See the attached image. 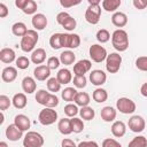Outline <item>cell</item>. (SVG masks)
Here are the masks:
<instances>
[{
    "label": "cell",
    "instance_id": "cell-1",
    "mask_svg": "<svg viewBox=\"0 0 147 147\" xmlns=\"http://www.w3.org/2000/svg\"><path fill=\"white\" fill-rule=\"evenodd\" d=\"M111 45L118 52H124L129 48V34L123 29H117L111 34Z\"/></svg>",
    "mask_w": 147,
    "mask_h": 147
},
{
    "label": "cell",
    "instance_id": "cell-2",
    "mask_svg": "<svg viewBox=\"0 0 147 147\" xmlns=\"http://www.w3.org/2000/svg\"><path fill=\"white\" fill-rule=\"evenodd\" d=\"M38 40H39V36L37 33V30H28V32L21 39V44H20L21 49L25 53L33 51Z\"/></svg>",
    "mask_w": 147,
    "mask_h": 147
},
{
    "label": "cell",
    "instance_id": "cell-3",
    "mask_svg": "<svg viewBox=\"0 0 147 147\" xmlns=\"http://www.w3.org/2000/svg\"><path fill=\"white\" fill-rule=\"evenodd\" d=\"M38 121L41 125H52L57 121V113L54 110V108L51 107H45L44 109L40 110L38 115Z\"/></svg>",
    "mask_w": 147,
    "mask_h": 147
},
{
    "label": "cell",
    "instance_id": "cell-4",
    "mask_svg": "<svg viewBox=\"0 0 147 147\" xmlns=\"http://www.w3.org/2000/svg\"><path fill=\"white\" fill-rule=\"evenodd\" d=\"M44 145V137L36 132V131H29L23 139V146L24 147H41Z\"/></svg>",
    "mask_w": 147,
    "mask_h": 147
},
{
    "label": "cell",
    "instance_id": "cell-5",
    "mask_svg": "<svg viewBox=\"0 0 147 147\" xmlns=\"http://www.w3.org/2000/svg\"><path fill=\"white\" fill-rule=\"evenodd\" d=\"M122 64V56L118 53H110L106 59V69L109 74H116Z\"/></svg>",
    "mask_w": 147,
    "mask_h": 147
},
{
    "label": "cell",
    "instance_id": "cell-6",
    "mask_svg": "<svg viewBox=\"0 0 147 147\" xmlns=\"http://www.w3.org/2000/svg\"><path fill=\"white\" fill-rule=\"evenodd\" d=\"M88 54H90V57L92 59L93 62H96V63H100L102 61H105L107 59V51L103 46L99 45V44H94L92 46H90V49H88Z\"/></svg>",
    "mask_w": 147,
    "mask_h": 147
},
{
    "label": "cell",
    "instance_id": "cell-7",
    "mask_svg": "<svg viewBox=\"0 0 147 147\" xmlns=\"http://www.w3.org/2000/svg\"><path fill=\"white\" fill-rule=\"evenodd\" d=\"M116 108H117V110H119V113L129 115V114H133L136 111L137 106H136L134 101H132L129 98L123 96L116 101Z\"/></svg>",
    "mask_w": 147,
    "mask_h": 147
},
{
    "label": "cell",
    "instance_id": "cell-8",
    "mask_svg": "<svg viewBox=\"0 0 147 147\" xmlns=\"http://www.w3.org/2000/svg\"><path fill=\"white\" fill-rule=\"evenodd\" d=\"M101 17V7L99 5H90L85 11V20L90 24H98Z\"/></svg>",
    "mask_w": 147,
    "mask_h": 147
},
{
    "label": "cell",
    "instance_id": "cell-9",
    "mask_svg": "<svg viewBox=\"0 0 147 147\" xmlns=\"http://www.w3.org/2000/svg\"><path fill=\"white\" fill-rule=\"evenodd\" d=\"M127 126L129 129L134 132V133H140L145 130L146 127V122L142 116H139V115H133L129 118V122H127Z\"/></svg>",
    "mask_w": 147,
    "mask_h": 147
},
{
    "label": "cell",
    "instance_id": "cell-10",
    "mask_svg": "<svg viewBox=\"0 0 147 147\" xmlns=\"http://www.w3.org/2000/svg\"><path fill=\"white\" fill-rule=\"evenodd\" d=\"M80 45V37L77 33H62V46L75 49Z\"/></svg>",
    "mask_w": 147,
    "mask_h": 147
},
{
    "label": "cell",
    "instance_id": "cell-11",
    "mask_svg": "<svg viewBox=\"0 0 147 147\" xmlns=\"http://www.w3.org/2000/svg\"><path fill=\"white\" fill-rule=\"evenodd\" d=\"M6 137L10 141H17L23 137V131L14 123L6 127Z\"/></svg>",
    "mask_w": 147,
    "mask_h": 147
},
{
    "label": "cell",
    "instance_id": "cell-12",
    "mask_svg": "<svg viewBox=\"0 0 147 147\" xmlns=\"http://www.w3.org/2000/svg\"><path fill=\"white\" fill-rule=\"evenodd\" d=\"M90 80L93 85L95 86H101L106 83L107 80V75L105 74V71L102 70H99V69H95V70H92L91 74H90Z\"/></svg>",
    "mask_w": 147,
    "mask_h": 147
},
{
    "label": "cell",
    "instance_id": "cell-13",
    "mask_svg": "<svg viewBox=\"0 0 147 147\" xmlns=\"http://www.w3.org/2000/svg\"><path fill=\"white\" fill-rule=\"evenodd\" d=\"M92 68V62L90 60L83 59L79 60L77 63H75L74 65V74L75 75H85L86 72H88Z\"/></svg>",
    "mask_w": 147,
    "mask_h": 147
},
{
    "label": "cell",
    "instance_id": "cell-14",
    "mask_svg": "<svg viewBox=\"0 0 147 147\" xmlns=\"http://www.w3.org/2000/svg\"><path fill=\"white\" fill-rule=\"evenodd\" d=\"M33 76H34V78L37 80L44 82V80H46V79L49 78V76H51V69L48 68L47 64L46 65H44V64L38 65L33 70Z\"/></svg>",
    "mask_w": 147,
    "mask_h": 147
},
{
    "label": "cell",
    "instance_id": "cell-15",
    "mask_svg": "<svg viewBox=\"0 0 147 147\" xmlns=\"http://www.w3.org/2000/svg\"><path fill=\"white\" fill-rule=\"evenodd\" d=\"M31 23H32V26H33L36 30L40 31V30H44V29L47 26L48 21H47V17H46L44 14L38 13V14H34V15L32 16Z\"/></svg>",
    "mask_w": 147,
    "mask_h": 147
},
{
    "label": "cell",
    "instance_id": "cell-16",
    "mask_svg": "<svg viewBox=\"0 0 147 147\" xmlns=\"http://www.w3.org/2000/svg\"><path fill=\"white\" fill-rule=\"evenodd\" d=\"M116 115H117V111L114 107H110V106H106L101 109L100 111V116L102 118V121L107 122V123H110V122H114L115 118H116Z\"/></svg>",
    "mask_w": 147,
    "mask_h": 147
},
{
    "label": "cell",
    "instance_id": "cell-17",
    "mask_svg": "<svg viewBox=\"0 0 147 147\" xmlns=\"http://www.w3.org/2000/svg\"><path fill=\"white\" fill-rule=\"evenodd\" d=\"M14 123H15L22 131H28V130L30 129V126H31V121H30V118H29L26 115H24V114H18V115H16L15 118H14Z\"/></svg>",
    "mask_w": 147,
    "mask_h": 147
},
{
    "label": "cell",
    "instance_id": "cell-18",
    "mask_svg": "<svg viewBox=\"0 0 147 147\" xmlns=\"http://www.w3.org/2000/svg\"><path fill=\"white\" fill-rule=\"evenodd\" d=\"M16 77H17V69L16 68H14L11 65L3 68L2 72H1V78H2L3 82L11 83L16 79Z\"/></svg>",
    "mask_w": 147,
    "mask_h": 147
},
{
    "label": "cell",
    "instance_id": "cell-19",
    "mask_svg": "<svg viewBox=\"0 0 147 147\" xmlns=\"http://www.w3.org/2000/svg\"><path fill=\"white\" fill-rule=\"evenodd\" d=\"M111 23L117 28H123L127 24V16L125 13L122 11H115L111 16Z\"/></svg>",
    "mask_w": 147,
    "mask_h": 147
},
{
    "label": "cell",
    "instance_id": "cell-20",
    "mask_svg": "<svg viewBox=\"0 0 147 147\" xmlns=\"http://www.w3.org/2000/svg\"><path fill=\"white\" fill-rule=\"evenodd\" d=\"M22 88H23V91H24L26 94H32L33 92H36L37 83H36L34 78H32V77H30V76L24 77L23 80H22Z\"/></svg>",
    "mask_w": 147,
    "mask_h": 147
},
{
    "label": "cell",
    "instance_id": "cell-21",
    "mask_svg": "<svg viewBox=\"0 0 147 147\" xmlns=\"http://www.w3.org/2000/svg\"><path fill=\"white\" fill-rule=\"evenodd\" d=\"M111 133L116 138H122L126 132V125L122 121H115L111 124Z\"/></svg>",
    "mask_w": 147,
    "mask_h": 147
},
{
    "label": "cell",
    "instance_id": "cell-22",
    "mask_svg": "<svg viewBox=\"0 0 147 147\" xmlns=\"http://www.w3.org/2000/svg\"><path fill=\"white\" fill-rule=\"evenodd\" d=\"M0 60L3 63H11L14 61H16V54L14 52L13 48H2L0 51Z\"/></svg>",
    "mask_w": 147,
    "mask_h": 147
},
{
    "label": "cell",
    "instance_id": "cell-23",
    "mask_svg": "<svg viewBox=\"0 0 147 147\" xmlns=\"http://www.w3.org/2000/svg\"><path fill=\"white\" fill-rule=\"evenodd\" d=\"M31 62L34 64H41L46 60V51L44 48H37L31 53Z\"/></svg>",
    "mask_w": 147,
    "mask_h": 147
},
{
    "label": "cell",
    "instance_id": "cell-24",
    "mask_svg": "<svg viewBox=\"0 0 147 147\" xmlns=\"http://www.w3.org/2000/svg\"><path fill=\"white\" fill-rule=\"evenodd\" d=\"M57 129H59V132L63 136H68L70 133H72V130H71V123H70V119L69 118H61L57 123Z\"/></svg>",
    "mask_w": 147,
    "mask_h": 147
},
{
    "label": "cell",
    "instance_id": "cell-25",
    "mask_svg": "<svg viewBox=\"0 0 147 147\" xmlns=\"http://www.w3.org/2000/svg\"><path fill=\"white\" fill-rule=\"evenodd\" d=\"M11 101H13V106L16 109H23V108H25V106L28 103V99L24 93H16L13 96Z\"/></svg>",
    "mask_w": 147,
    "mask_h": 147
},
{
    "label": "cell",
    "instance_id": "cell-26",
    "mask_svg": "<svg viewBox=\"0 0 147 147\" xmlns=\"http://www.w3.org/2000/svg\"><path fill=\"white\" fill-rule=\"evenodd\" d=\"M56 78L59 79V82L62 84V85H67L69 84L71 80H72V75H71V71L63 68V69H60L59 72L56 74Z\"/></svg>",
    "mask_w": 147,
    "mask_h": 147
},
{
    "label": "cell",
    "instance_id": "cell-27",
    "mask_svg": "<svg viewBox=\"0 0 147 147\" xmlns=\"http://www.w3.org/2000/svg\"><path fill=\"white\" fill-rule=\"evenodd\" d=\"M60 61L64 65H71L76 61V55L71 51H64L60 54Z\"/></svg>",
    "mask_w": 147,
    "mask_h": 147
},
{
    "label": "cell",
    "instance_id": "cell-28",
    "mask_svg": "<svg viewBox=\"0 0 147 147\" xmlns=\"http://www.w3.org/2000/svg\"><path fill=\"white\" fill-rule=\"evenodd\" d=\"M75 103L79 107H85V106H88L91 99H90V95L86 93V92H77L76 96H75Z\"/></svg>",
    "mask_w": 147,
    "mask_h": 147
},
{
    "label": "cell",
    "instance_id": "cell-29",
    "mask_svg": "<svg viewBox=\"0 0 147 147\" xmlns=\"http://www.w3.org/2000/svg\"><path fill=\"white\" fill-rule=\"evenodd\" d=\"M121 3V0H102V9L108 13L116 11V9L119 8Z\"/></svg>",
    "mask_w": 147,
    "mask_h": 147
},
{
    "label": "cell",
    "instance_id": "cell-30",
    "mask_svg": "<svg viewBox=\"0 0 147 147\" xmlns=\"http://www.w3.org/2000/svg\"><path fill=\"white\" fill-rule=\"evenodd\" d=\"M11 32L16 37H23L28 32V28L23 22H16L11 25Z\"/></svg>",
    "mask_w": 147,
    "mask_h": 147
},
{
    "label": "cell",
    "instance_id": "cell-31",
    "mask_svg": "<svg viewBox=\"0 0 147 147\" xmlns=\"http://www.w3.org/2000/svg\"><path fill=\"white\" fill-rule=\"evenodd\" d=\"M92 98H93V100L95 101V102H98V103H102V102H105V101H107V99H108V93H107V91L105 90V88H96V90H94V92H93V94H92Z\"/></svg>",
    "mask_w": 147,
    "mask_h": 147
},
{
    "label": "cell",
    "instance_id": "cell-32",
    "mask_svg": "<svg viewBox=\"0 0 147 147\" xmlns=\"http://www.w3.org/2000/svg\"><path fill=\"white\" fill-rule=\"evenodd\" d=\"M79 115L84 121H92L95 116V111L92 107L85 106V107H82V109L79 110Z\"/></svg>",
    "mask_w": 147,
    "mask_h": 147
},
{
    "label": "cell",
    "instance_id": "cell-33",
    "mask_svg": "<svg viewBox=\"0 0 147 147\" xmlns=\"http://www.w3.org/2000/svg\"><path fill=\"white\" fill-rule=\"evenodd\" d=\"M46 84H47L48 91H49V92H53V93L59 92V91L61 90V85H62V84L59 82V79H57L56 77H51V78H48L47 82H46Z\"/></svg>",
    "mask_w": 147,
    "mask_h": 147
},
{
    "label": "cell",
    "instance_id": "cell-34",
    "mask_svg": "<svg viewBox=\"0 0 147 147\" xmlns=\"http://www.w3.org/2000/svg\"><path fill=\"white\" fill-rule=\"evenodd\" d=\"M76 94H77V91H76V88H74V87H65V88L61 92L62 99H63L64 101H67V102L74 101Z\"/></svg>",
    "mask_w": 147,
    "mask_h": 147
},
{
    "label": "cell",
    "instance_id": "cell-35",
    "mask_svg": "<svg viewBox=\"0 0 147 147\" xmlns=\"http://www.w3.org/2000/svg\"><path fill=\"white\" fill-rule=\"evenodd\" d=\"M49 45L53 49L62 48V33H54L49 38Z\"/></svg>",
    "mask_w": 147,
    "mask_h": 147
},
{
    "label": "cell",
    "instance_id": "cell-36",
    "mask_svg": "<svg viewBox=\"0 0 147 147\" xmlns=\"http://www.w3.org/2000/svg\"><path fill=\"white\" fill-rule=\"evenodd\" d=\"M70 123H71V130H72L74 133H80L84 130V122H83V119L77 118V117H72L70 119Z\"/></svg>",
    "mask_w": 147,
    "mask_h": 147
},
{
    "label": "cell",
    "instance_id": "cell-37",
    "mask_svg": "<svg viewBox=\"0 0 147 147\" xmlns=\"http://www.w3.org/2000/svg\"><path fill=\"white\" fill-rule=\"evenodd\" d=\"M129 146L130 147H145L147 146V139L144 136H138L129 142Z\"/></svg>",
    "mask_w": 147,
    "mask_h": 147
},
{
    "label": "cell",
    "instance_id": "cell-38",
    "mask_svg": "<svg viewBox=\"0 0 147 147\" xmlns=\"http://www.w3.org/2000/svg\"><path fill=\"white\" fill-rule=\"evenodd\" d=\"M79 113V109H78V106L75 103H68L64 106V114L68 116V117H75L77 114Z\"/></svg>",
    "mask_w": 147,
    "mask_h": 147
},
{
    "label": "cell",
    "instance_id": "cell-39",
    "mask_svg": "<svg viewBox=\"0 0 147 147\" xmlns=\"http://www.w3.org/2000/svg\"><path fill=\"white\" fill-rule=\"evenodd\" d=\"M110 39V33L108 30L106 29H100L98 32H96V40L101 44H105L107 41H109Z\"/></svg>",
    "mask_w": 147,
    "mask_h": 147
},
{
    "label": "cell",
    "instance_id": "cell-40",
    "mask_svg": "<svg viewBox=\"0 0 147 147\" xmlns=\"http://www.w3.org/2000/svg\"><path fill=\"white\" fill-rule=\"evenodd\" d=\"M61 25H62V28H64L67 31H72L74 29H76L77 22H76V20L70 15L69 17H67V18L64 20V22H63Z\"/></svg>",
    "mask_w": 147,
    "mask_h": 147
},
{
    "label": "cell",
    "instance_id": "cell-41",
    "mask_svg": "<svg viewBox=\"0 0 147 147\" xmlns=\"http://www.w3.org/2000/svg\"><path fill=\"white\" fill-rule=\"evenodd\" d=\"M87 84V79L85 75H75L74 77V85L77 88H84Z\"/></svg>",
    "mask_w": 147,
    "mask_h": 147
},
{
    "label": "cell",
    "instance_id": "cell-42",
    "mask_svg": "<svg viewBox=\"0 0 147 147\" xmlns=\"http://www.w3.org/2000/svg\"><path fill=\"white\" fill-rule=\"evenodd\" d=\"M37 8H38L37 2L34 0H29L28 3H26V6L24 7V9L22 11L24 14H26V15H31V14H34L37 11Z\"/></svg>",
    "mask_w": 147,
    "mask_h": 147
},
{
    "label": "cell",
    "instance_id": "cell-43",
    "mask_svg": "<svg viewBox=\"0 0 147 147\" xmlns=\"http://www.w3.org/2000/svg\"><path fill=\"white\" fill-rule=\"evenodd\" d=\"M16 63V67L21 70H24V69H28L29 65H30V60L26 57V56H18L15 61Z\"/></svg>",
    "mask_w": 147,
    "mask_h": 147
},
{
    "label": "cell",
    "instance_id": "cell-44",
    "mask_svg": "<svg viewBox=\"0 0 147 147\" xmlns=\"http://www.w3.org/2000/svg\"><path fill=\"white\" fill-rule=\"evenodd\" d=\"M48 94H49V92H47L46 90H39V91H37V93H36V101L39 105L45 106V102H46V99H47Z\"/></svg>",
    "mask_w": 147,
    "mask_h": 147
},
{
    "label": "cell",
    "instance_id": "cell-45",
    "mask_svg": "<svg viewBox=\"0 0 147 147\" xmlns=\"http://www.w3.org/2000/svg\"><path fill=\"white\" fill-rule=\"evenodd\" d=\"M59 105V98L53 94V93H49L47 99H46V102H45V107H51V108H54Z\"/></svg>",
    "mask_w": 147,
    "mask_h": 147
},
{
    "label": "cell",
    "instance_id": "cell-46",
    "mask_svg": "<svg viewBox=\"0 0 147 147\" xmlns=\"http://www.w3.org/2000/svg\"><path fill=\"white\" fill-rule=\"evenodd\" d=\"M11 103H13V101H11L7 95H5V94H1V95H0V110H1V111L7 110V109L10 107Z\"/></svg>",
    "mask_w": 147,
    "mask_h": 147
},
{
    "label": "cell",
    "instance_id": "cell-47",
    "mask_svg": "<svg viewBox=\"0 0 147 147\" xmlns=\"http://www.w3.org/2000/svg\"><path fill=\"white\" fill-rule=\"evenodd\" d=\"M136 67L137 69L141 71H147V56H140L136 60Z\"/></svg>",
    "mask_w": 147,
    "mask_h": 147
},
{
    "label": "cell",
    "instance_id": "cell-48",
    "mask_svg": "<svg viewBox=\"0 0 147 147\" xmlns=\"http://www.w3.org/2000/svg\"><path fill=\"white\" fill-rule=\"evenodd\" d=\"M60 63H61L60 57H56V56H51V57H48V60H47V65H48V68H49L51 70L57 69V68L60 67Z\"/></svg>",
    "mask_w": 147,
    "mask_h": 147
},
{
    "label": "cell",
    "instance_id": "cell-49",
    "mask_svg": "<svg viewBox=\"0 0 147 147\" xmlns=\"http://www.w3.org/2000/svg\"><path fill=\"white\" fill-rule=\"evenodd\" d=\"M83 0H60V5L63 8H71L74 6H77L82 2Z\"/></svg>",
    "mask_w": 147,
    "mask_h": 147
},
{
    "label": "cell",
    "instance_id": "cell-50",
    "mask_svg": "<svg viewBox=\"0 0 147 147\" xmlns=\"http://www.w3.org/2000/svg\"><path fill=\"white\" fill-rule=\"evenodd\" d=\"M102 146L103 147H121V142L115 140V139H110V138H107L102 141Z\"/></svg>",
    "mask_w": 147,
    "mask_h": 147
},
{
    "label": "cell",
    "instance_id": "cell-51",
    "mask_svg": "<svg viewBox=\"0 0 147 147\" xmlns=\"http://www.w3.org/2000/svg\"><path fill=\"white\" fill-rule=\"evenodd\" d=\"M132 1H133L134 8L138 10H142L147 7V0H132Z\"/></svg>",
    "mask_w": 147,
    "mask_h": 147
},
{
    "label": "cell",
    "instance_id": "cell-52",
    "mask_svg": "<svg viewBox=\"0 0 147 147\" xmlns=\"http://www.w3.org/2000/svg\"><path fill=\"white\" fill-rule=\"evenodd\" d=\"M69 16H70L69 13H67V11H61V13H59V14L56 15V22L61 25V24L64 22V20H65L67 17H69Z\"/></svg>",
    "mask_w": 147,
    "mask_h": 147
},
{
    "label": "cell",
    "instance_id": "cell-53",
    "mask_svg": "<svg viewBox=\"0 0 147 147\" xmlns=\"http://www.w3.org/2000/svg\"><path fill=\"white\" fill-rule=\"evenodd\" d=\"M8 13H9V10H8L7 6L1 2V3H0V17H1V18H5V17L8 15Z\"/></svg>",
    "mask_w": 147,
    "mask_h": 147
},
{
    "label": "cell",
    "instance_id": "cell-54",
    "mask_svg": "<svg viewBox=\"0 0 147 147\" xmlns=\"http://www.w3.org/2000/svg\"><path fill=\"white\" fill-rule=\"evenodd\" d=\"M61 145H62L63 147H76V146H77L74 140L68 139V138H67V139H63L62 142H61Z\"/></svg>",
    "mask_w": 147,
    "mask_h": 147
},
{
    "label": "cell",
    "instance_id": "cell-55",
    "mask_svg": "<svg viewBox=\"0 0 147 147\" xmlns=\"http://www.w3.org/2000/svg\"><path fill=\"white\" fill-rule=\"evenodd\" d=\"M28 1H29V0H15V6H16L18 9L23 10V9H24V7L26 6Z\"/></svg>",
    "mask_w": 147,
    "mask_h": 147
},
{
    "label": "cell",
    "instance_id": "cell-56",
    "mask_svg": "<svg viewBox=\"0 0 147 147\" xmlns=\"http://www.w3.org/2000/svg\"><path fill=\"white\" fill-rule=\"evenodd\" d=\"M84 146H95L98 147V144L95 141H82L78 144V147H84Z\"/></svg>",
    "mask_w": 147,
    "mask_h": 147
},
{
    "label": "cell",
    "instance_id": "cell-57",
    "mask_svg": "<svg viewBox=\"0 0 147 147\" xmlns=\"http://www.w3.org/2000/svg\"><path fill=\"white\" fill-rule=\"evenodd\" d=\"M140 93H141L142 96L147 98V83H144V84L141 85V87H140Z\"/></svg>",
    "mask_w": 147,
    "mask_h": 147
},
{
    "label": "cell",
    "instance_id": "cell-58",
    "mask_svg": "<svg viewBox=\"0 0 147 147\" xmlns=\"http://www.w3.org/2000/svg\"><path fill=\"white\" fill-rule=\"evenodd\" d=\"M88 5H99L101 2V0H87Z\"/></svg>",
    "mask_w": 147,
    "mask_h": 147
},
{
    "label": "cell",
    "instance_id": "cell-59",
    "mask_svg": "<svg viewBox=\"0 0 147 147\" xmlns=\"http://www.w3.org/2000/svg\"><path fill=\"white\" fill-rule=\"evenodd\" d=\"M3 118H5V117H3V113L1 111V113H0V124H2V123H3V121H5Z\"/></svg>",
    "mask_w": 147,
    "mask_h": 147
},
{
    "label": "cell",
    "instance_id": "cell-60",
    "mask_svg": "<svg viewBox=\"0 0 147 147\" xmlns=\"http://www.w3.org/2000/svg\"><path fill=\"white\" fill-rule=\"evenodd\" d=\"M0 146H1V147H8V145H7L6 142H0Z\"/></svg>",
    "mask_w": 147,
    "mask_h": 147
}]
</instances>
